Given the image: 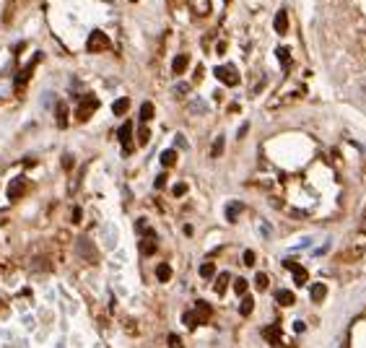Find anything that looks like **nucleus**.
Here are the masks:
<instances>
[{
    "label": "nucleus",
    "mask_w": 366,
    "mask_h": 348,
    "mask_svg": "<svg viewBox=\"0 0 366 348\" xmlns=\"http://www.w3.org/2000/svg\"><path fill=\"white\" fill-rule=\"evenodd\" d=\"M241 208H244L241 203H228V208H226V218H228V221H236L239 213H241Z\"/></svg>",
    "instance_id": "16"
},
{
    "label": "nucleus",
    "mask_w": 366,
    "mask_h": 348,
    "mask_svg": "<svg viewBox=\"0 0 366 348\" xmlns=\"http://www.w3.org/2000/svg\"><path fill=\"white\" fill-rule=\"evenodd\" d=\"M286 268H288V270H291V273H294V283H296V286H304V283L309 281L307 270H304L301 265H296V263H286Z\"/></svg>",
    "instance_id": "6"
},
{
    "label": "nucleus",
    "mask_w": 366,
    "mask_h": 348,
    "mask_svg": "<svg viewBox=\"0 0 366 348\" xmlns=\"http://www.w3.org/2000/svg\"><path fill=\"white\" fill-rule=\"evenodd\" d=\"M187 65H190V57H187V55H177V57H174V63H172V70L179 75V73H185V70H187Z\"/></svg>",
    "instance_id": "12"
},
{
    "label": "nucleus",
    "mask_w": 366,
    "mask_h": 348,
    "mask_svg": "<svg viewBox=\"0 0 366 348\" xmlns=\"http://www.w3.org/2000/svg\"><path fill=\"white\" fill-rule=\"evenodd\" d=\"M151 117H154V104H151V101H146L143 107H141V120H143V123H148Z\"/></svg>",
    "instance_id": "22"
},
{
    "label": "nucleus",
    "mask_w": 366,
    "mask_h": 348,
    "mask_svg": "<svg viewBox=\"0 0 366 348\" xmlns=\"http://www.w3.org/2000/svg\"><path fill=\"white\" fill-rule=\"evenodd\" d=\"M164 185H166V174H159L156 177V187H164Z\"/></svg>",
    "instance_id": "34"
},
{
    "label": "nucleus",
    "mask_w": 366,
    "mask_h": 348,
    "mask_svg": "<svg viewBox=\"0 0 366 348\" xmlns=\"http://www.w3.org/2000/svg\"><path fill=\"white\" fill-rule=\"evenodd\" d=\"M190 11L197 19H205L210 13V0H190Z\"/></svg>",
    "instance_id": "4"
},
{
    "label": "nucleus",
    "mask_w": 366,
    "mask_h": 348,
    "mask_svg": "<svg viewBox=\"0 0 366 348\" xmlns=\"http://www.w3.org/2000/svg\"><path fill=\"white\" fill-rule=\"evenodd\" d=\"M192 112H205V104H203V99H192Z\"/></svg>",
    "instance_id": "29"
},
{
    "label": "nucleus",
    "mask_w": 366,
    "mask_h": 348,
    "mask_svg": "<svg viewBox=\"0 0 366 348\" xmlns=\"http://www.w3.org/2000/svg\"><path fill=\"white\" fill-rule=\"evenodd\" d=\"M185 192H187V185H185V182H179V185L172 187V195H174V198H182Z\"/></svg>",
    "instance_id": "27"
},
{
    "label": "nucleus",
    "mask_w": 366,
    "mask_h": 348,
    "mask_svg": "<svg viewBox=\"0 0 366 348\" xmlns=\"http://www.w3.org/2000/svg\"><path fill=\"white\" fill-rule=\"evenodd\" d=\"M276 32L278 34H286L288 32V13L286 11H278L276 13Z\"/></svg>",
    "instance_id": "11"
},
{
    "label": "nucleus",
    "mask_w": 366,
    "mask_h": 348,
    "mask_svg": "<svg viewBox=\"0 0 366 348\" xmlns=\"http://www.w3.org/2000/svg\"><path fill=\"white\" fill-rule=\"evenodd\" d=\"M106 47H109V39H106L104 32H99V29H96V32L88 34V42H86V50H88V52H101V50H106Z\"/></svg>",
    "instance_id": "2"
},
{
    "label": "nucleus",
    "mask_w": 366,
    "mask_h": 348,
    "mask_svg": "<svg viewBox=\"0 0 366 348\" xmlns=\"http://www.w3.org/2000/svg\"><path fill=\"white\" fill-rule=\"evenodd\" d=\"M226 3H228V0H226Z\"/></svg>",
    "instance_id": "39"
},
{
    "label": "nucleus",
    "mask_w": 366,
    "mask_h": 348,
    "mask_svg": "<svg viewBox=\"0 0 366 348\" xmlns=\"http://www.w3.org/2000/svg\"><path fill=\"white\" fill-rule=\"evenodd\" d=\"M148 138H151L148 128H141V133H138V141H141V143H148Z\"/></svg>",
    "instance_id": "31"
},
{
    "label": "nucleus",
    "mask_w": 366,
    "mask_h": 348,
    "mask_svg": "<svg viewBox=\"0 0 366 348\" xmlns=\"http://www.w3.org/2000/svg\"><path fill=\"white\" fill-rule=\"evenodd\" d=\"M63 166H65V169H70V166H73V156H63Z\"/></svg>",
    "instance_id": "35"
},
{
    "label": "nucleus",
    "mask_w": 366,
    "mask_h": 348,
    "mask_svg": "<svg viewBox=\"0 0 366 348\" xmlns=\"http://www.w3.org/2000/svg\"><path fill=\"white\" fill-rule=\"evenodd\" d=\"M255 283H257V289H268V276L265 273H257Z\"/></svg>",
    "instance_id": "28"
},
{
    "label": "nucleus",
    "mask_w": 366,
    "mask_h": 348,
    "mask_svg": "<svg viewBox=\"0 0 366 348\" xmlns=\"http://www.w3.org/2000/svg\"><path fill=\"white\" fill-rule=\"evenodd\" d=\"M213 73H216V78H218L221 83H226V86H236V83H239V73H236L234 65H218Z\"/></svg>",
    "instance_id": "1"
},
{
    "label": "nucleus",
    "mask_w": 366,
    "mask_h": 348,
    "mask_svg": "<svg viewBox=\"0 0 366 348\" xmlns=\"http://www.w3.org/2000/svg\"><path fill=\"white\" fill-rule=\"evenodd\" d=\"M252 309H255V301H252V296H244L241 299V307H239V312L247 317V314H252Z\"/></svg>",
    "instance_id": "20"
},
{
    "label": "nucleus",
    "mask_w": 366,
    "mask_h": 348,
    "mask_svg": "<svg viewBox=\"0 0 366 348\" xmlns=\"http://www.w3.org/2000/svg\"><path fill=\"white\" fill-rule=\"evenodd\" d=\"M156 278H159L161 283H166V281H169V278H172V268H169V265H166V263H161V265L156 268Z\"/></svg>",
    "instance_id": "17"
},
{
    "label": "nucleus",
    "mask_w": 366,
    "mask_h": 348,
    "mask_svg": "<svg viewBox=\"0 0 366 348\" xmlns=\"http://www.w3.org/2000/svg\"><path fill=\"white\" fill-rule=\"evenodd\" d=\"M99 107V101L94 99V96H88V99H83V104H81V109H78V120H88L91 114H94V109Z\"/></svg>",
    "instance_id": "5"
},
{
    "label": "nucleus",
    "mask_w": 366,
    "mask_h": 348,
    "mask_svg": "<svg viewBox=\"0 0 366 348\" xmlns=\"http://www.w3.org/2000/svg\"><path fill=\"white\" fill-rule=\"evenodd\" d=\"M128 109H130V99H117V101L112 104V112H114L117 117L128 114Z\"/></svg>",
    "instance_id": "13"
},
{
    "label": "nucleus",
    "mask_w": 366,
    "mask_h": 348,
    "mask_svg": "<svg viewBox=\"0 0 366 348\" xmlns=\"http://www.w3.org/2000/svg\"><path fill=\"white\" fill-rule=\"evenodd\" d=\"M343 348H348V340H345V343H343Z\"/></svg>",
    "instance_id": "37"
},
{
    "label": "nucleus",
    "mask_w": 366,
    "mask_h": 348,
    "mask_svg": "<svg viewBox=\"0 0 366 348\" xmlns=\"http://www.w3.org/2000/svg\"><path fill=\"white\" fill-rule=\"evenodd\" d=\"M117 138H119V143H122V148H125V154H130V151H133V125L130 123H125V125H122L119 130H117Z\"/></svg>",
    "instance_id": "3"
},
{
    "label": "nucleus",
    "mask_w": 366,
    "mask_h": 348,
    "mask_svg": "<svg viewBox=\"0 0 366 348\" xmlns=\"http://www.w3.org/2000/svg\"><path fill=\"white\" fill-rule=\"evenodd\" d=\"M177 146H179V148H185V146H187V141L182 138V135H177Z\"/></svg>",
    "instance_id": "36"
},
{
    "label": "nucleus",
    "mask_w": 366,
    "mask_h": 348,
    "mask_svg": "<svg viewBox=\"0 0 366 348\" xmlns=\"http://www.w3.org/2000/svg\"><path fill=\"white\" fill-rule=\"evenodd\" d=\"M309 296H312V301H325V296H327V286L325 283H314L312 286V291H309Z\"/></svg>",
    "instance_id": "9"
},
{
    "label": "nucleus",
    "mask_w": 366,
    "mask_h": 348,
    "mask_svg": "<svg viewBox=\"0 0 366 348\" xmlns=\"http://www.w3.org/2000/svg\"><path fill=\"white\" fill-rule=\"evenodd\" d=\"M57 125H60V128H65V125H68V112H65L63 104L57 107Z\"/></svg>",
    "instance_id": "25"
},
{
    "label": "nucleus",
    "mask_w": 366,
    "mask_h": 348,
    "mask_svg": "<svg viewBox=\"0 0 366 348\" xmlns=\"http://www.w3.org/2000/svg\"><path fill=\"white\" fill-rule=\"evenodd\" d=\"M200 320H203V317H197L195 312H185V314H182V322L190 325V327H197V325H200Z\"/></svg>",
    "instance_id": "18"
},
{
    "label": "nucleus",
    "mask_w": 366,
    "mask_h": 348,
    "mask_svg": "<svg viewBox=\"0 0 366 348\" xmlns=\"http://www.w3.org/2000/svg\"><path fill=\"white\" fill-rule=\"evenodd\" d=\"M133 3H138V0H133Z\"/></svg>",
    "instance_id": "38"
},
{
    "label": "nucleus",
    "mask_w": 366,
    "mask_h": 348,
    "mask_svg": "<svg viewBox=\"0 0 366 348\" xmlns=\"http://www.w3.org/2000/svg\"><path fill=\"white\" fill-rule=\"evenodd\" d=\"M141 250H143V255H156V237L151 239V242L146 239L143 245H141Z\"/></svg>",
    "instance_id": "23"
},
{
    "label": "nucleus",
    "mask_w": 366,
    "mask_h": 348,
    "mask_svg": "<svg viewBox=\"0 0 366 348\" xmlns=\"http://www.w3.org/2000/svg\"><path fill=\"white\" fill-rule=\"evenodd\" d=\"M24 190H26V182H24V179H13L11 187H8V198H11V200H19L21 195H24Z\"/></svg>",
    "instance_id": "7"
},
{
    "label": "nucleus",
    "mask_w": 366,
    "mask_h": 348,
    "mask_svg": "<svg viewBox=\"0 0 366 348\" xmlns=\"http://www.w3.org/2000/svg\"><path fill=\"white\" fill-rule=\"evenodd\" d=\"M276 301H278L281 307H291L294 304V294L288 291V289H278L276 291Z\"/></svg>",
    "instance_id": "10"
},
{
    "label": "nucleus",
    "mask_w": 366,
    "mask_h": 348,
    "mask_svg": "<svg viewBox=\"0 0 366 348\" xmlns=\"http://www.w3.org/2000/svg\"><path fill=\"white\" fill-rule=\"evenodd\" d=\"M247 289H250V283L244 281V278H236V281H234V291H236V294L244 296V294H247Z\"/></svg>",
    "instance_id": "24"
},
{
    "label": "nucleus",
    "mask_w": 366,
    "mask_h": 348,
    "mask_svg": "<svg viewBox=\"0 0 366 348\" xmlns=\"http://www.w3.org/2000/svg\"><path fill=\"white\" fill-rule=\"evenodd\" d=\"M278 60L283 63V68H288V63H291V55H288L286 47H278Z\"/></svg>",
    "instance_id": "26"
},
{
    "label": "nucleus",
    "mask_w": 366,
    "mask_h": 348,
    "mask_svg": "<svg viewBox=\"0 0 366 348\" xmlns=\"http://www.w3.org/2000/svg\"><path fill=\"white\" fill-rule=\"evenodd\" d=\"M169 345H172V348H179V345H182L179 335H169Z\"/></svg>",
    "instance_id": "33"
},
{
    "label": "nucleus",
    "mask_w": 366,
    "mask_h": 348,
    "mask_svg": "<svg viewBox=\"0 0 366 348\" xmlns=\"http://www.w3.org/2000/svg\"><path fill=\"white\" fill-rule=\"evenodd\" d=\"M81 218H83V210H81V208H75V210H73V223H78Z\"/></svg>",
    "instance_id": "32"
},
{
    "label": "nucleus",
    "mask_w": 366,
    "mask_h": 348,
    "mask_svg": "<svg viewBox=\"0 0 366 348\" xmlns=\"http://www.w3.org/2000/svg\"><path fill=\"white\" fill-rule=\"evenodd\" d=\"M174 164H177V151L174 148L161 151V166H174Z\"/></svg>",
    "instance_id": "14"
},
{
    "label": "nucleus",
    "mask_w": 366,
    "mask_h": 348,
    "mask_svg": "<svg viewBox=\"0 0 366 348\" xmlns=\"http://www.w3.org/2000/svg\"><path fill=\"white\" fill-rule=\"evenodd\" d=\"M241 260H244V265H250V268H252V265H255V252H252V250H247Z\"/></svg>",
    "instance_id": "30"
},
{
    "label": "nucleus",
    "mask_w": 366,
    "mask_h": 348,
    "mask_svg": "<svg viewBox=\"0 0 366 348\" xmlns=\"http://www.w3.org/2000/svg\"><path fill=\"white\" fill-rule=\"evenodd\" d=\"M78 255L81 257H88L91 263H96V252L91 250V242H86V239H78Z\"/></svg>",
    "instance_id": "8"
},
{
    "label": "nucleus",
    "mask_w": 366,
    "mask_h": 348,
    "mask_svg": "<svg viewBox=\"0 0 366 348\" xmlns=\"http://www.w3.org/2000/svg\"><path fill=\"white\" fill-rule=\"evenodd\" d=\"M223 146H226V138H223V135H218V138L213 141V148H210V156H213V159H218V156L223 154Z\"/></svg>",
    "instance_id": "15"
},
{
    "label": "nucleus",
    "mask_w": 366,
    "mask_h": 348,
    "mask_svg": "<svg viewBox=\"0 0 366 348\" xmlns=\"http://www.w3.org/2000/svg\"><path fill=\"white\" fill-rule=\"evenodd\" d=\"M228 281H231V276H228V273H221V276L216 278V294H223V291H226Z\"/></svg>",
    "instance_id": "19"
},
{
    "label": "nucleus",
    "mask_w": 366,
    "mask_h": 348,
    "mask_svg": "<svg viewBox=\"0 0 366 348\" xmlns=\"http://www.w3.org/2000/svg\"><path fill=\"white\" fill-rule=\"evenodd\" d=\"M216 276V265L213 263H203L200 265V278H213Z\"/></svg>",
    "instance_id": "21"
}]
</instances>
